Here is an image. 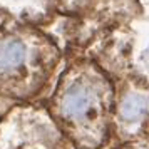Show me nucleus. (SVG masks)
<instances>
[{"instance_id": "7ed1b4c3", "label": "nucleus", "mask_w": 149, "mask_h": 149, "mask_svg": "<svg viewBox=\"0 0 149 149\" xmlns=\"http://www.w3.org/2000/svg\"><path fill=\"white\" fill-rule=\"evenodd\" d=\"M149 116V97L142 92H127L119 104V117L126 124H137Z\"/></svg>"}, {"instance_id": "f257e3e1", "label": "nucleus", "mask_w": 149, "mask_h": 149, "mask_svg": "<svg viewBox=\"0 0 149 149\" xmlns=\"http://www.w3.org/2000/svg\"><path fill=\"white\" fill-rule=\"evenodd\" d=\"M99 92L95 82L86 74H81L69 84L61 97V112L69 121H82L97 111Z\"/></svg>"}, {"instance_id": "20e7f679", "label": "nucleus", "mask_w": 149, "mask_h": 149, "mask_svg": "<svg viewBox=\"0 0 149 149\" xmlns=\"http://www.w3.org/2000/svg\"><path fill=\"white\" fill-rule=\"evenodd\" d=\"M92 0H55V8L61 14H79L81 15L89 7Z\"/></svg>"}, {"instance_id": "f03ea898", "label": "nucleus", "mask_w": 149, "mask_h": 149, "mask_svg": "<svg viewBox=\"0 0 149 149\" xmlns=\"http://www.w3.org/2000/svg\"><path fill=\"white\" fill-rule=\"evenodd\" d=\"M0 8L35 27L49 22L57 12L55 0H0Z\"/></svg>"}]
</instances>
